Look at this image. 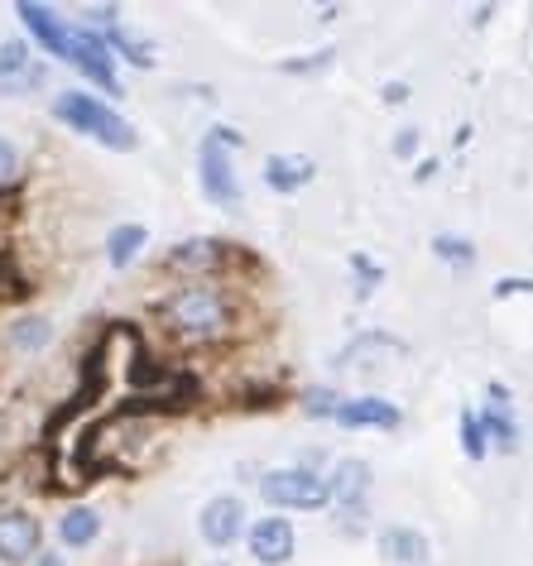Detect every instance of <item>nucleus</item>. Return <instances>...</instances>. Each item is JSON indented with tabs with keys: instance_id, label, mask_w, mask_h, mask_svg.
Masks as SVG:
<instances>
[{
	"instance_id": "f257e3e1",
	"label": "nucleus",
	"mask_w": 533,
	"mask_h": 566,
	"mask_svg": "<svg viewBox=\"0 0 533 566\" xmlns=\"http://www.w3.org/2000/svg\"><path fill=\"white\" fill-rule=\"evenodd\" d=\"M159 327L184 346H217L236 336V322H241V303L227 283L217 279H188L178 283L168 298L154 307Z\"/></svg>"
},
{
	"instance_id": "f03ea898",
	"label": "nucleus",
	"mask_w": 533,
	"mask_h": 566,
	"mask_svg": "<svg viewBox=\"0 0 533 566\" xmlns=\"http://www.w3.org/2000/svg\"><path fill=\"white\" fill-rule=\"evenodd\" d=\"M53 120L67 125V130H77V135H87V139H96V145L116 149V154H135L139 149L135 125L125 120L121 111H111L102 96H92V92H59L53 96Z\"/></svg>"
},
{
	"instance_id": "7ed1b4c3",
	"label": "nucleus",
	"mask_w": 533,
	"mask_h": 566,
	"mask_svg": "<svg viewBox=\"0 0 533 566\" xmlns=\"http://www.w3.org/2000/svg\"><path fill=\"white\" fill-rule=\"evenodd\" d=\"M245 145L241 130L231 125H212L198 145V188L212 207H241V182H236V164L231 154Z\"/></svg>"
},
{
	"instance_id": "20e7f679",
	"label": "nucleus",
	"mask_w": 533,
	"mask_h": 566,
	"mask_svg": "<svg viewBox=\"0 0 533 566\" xmlns=\"http://www.w3.org/2000/svg\"><path fill=\"white\" fill-rule=\"evenodd\" d=\"M260 500L274 514H284V509H327L332 490H327V475L307 471V465H284V471H270L260 480Z\"/></svg>"
},
{
	"instance_id": "39448f33",
	"label": "nucleus",
	"mask_w": 533,
	"mask_h": 566,
	"mask_svg": "<svg viewBox=\"0 0 533 566\" xmlns=\"http://www.w3.org/2000/svg\"><path fill=\"white\" fill-rule=\"evenodd\" d=\"M63 63H73L82 77L92 82V87H102L111 96H121V77H116V59H111V49H106V39L87 30V24H73L67 30V59Z\"/></svg>"
},
{
	"instance_id": "423d86ee",
	"label": "nucleus",
	"mask_w": 533,
	"mask_h": 566,
	"mask_svg": "<svg viewBox=\"0 0 533 566\" xmlns=\"http://www.w3.org/2000/svg\"><path fill=\"white\" fill-rule=\"evenodd\" d=\"M241 254L245 250L227 245V240L192 235V240H178V245L164 254V269H174V274H192V279H212L217 269H227L231 260H241Z\"/></svg>"
},
{
	"instance_id": "0eeeda50",
	"label": "nucleus",
	"mask_w": 533,
	"mask_h": 566,
	"mask_svg": "<svg viewBox=\"0 0 533 566\" xmlns=\"http://www.w3.org/2000/svg\"><path fill=\"white\" fill-rule=\"evenodd\" d=\"M198 533H202L207 547L227 552L236 537L245 533V500L241 494H212V500L202 504V514H198Z\"/></svg>"
},
{
	"instance_id": "6e6552de",
	"label": "nucleus",
	"mask_w": 533,
	"mask_h": 566,
	"mask_svg": "<svg viewBox=\"0 0 533 566\" xmlns=\"http://www.w3.org/2000/svg\"><path fill=\"white\" fill-rule=\"evenodd\" d=\"M370 475H375V471H370V461H360V457L336 461V471L327 475V490H332L336 514H342V518H356V528H360V514H366Z\"/></svg>"
},
{
	"instance_id": "1a4fd4ad",
	"label": "nucleus",
	"mask_w": 533,
	"mask_h": 566,
	"mask_svg": "<svg viewBox=\"0 0 533 566\" xmlns=\"http://www.w3.org/2000/svg\"><path fill=\"white\" fill-rule=\"evenodd\" d=\"M245 543H250V557L260 566H289L293 562V547H299V533L284 514H264L245 528Z\"/></svg>"
},
{
	"instance_id": "9d476101",
	"label": "nucleus",
	"mask_w": 533,
	"mask_h": 566,
	"mask_svg": "<svg viewBox=\"0 0 533 566\" xmlns=\"http://www.w3.org/2000/svg\"><path fill=\"white\" fill-rule=\"evenodd\" d=\"M44 547V523L24 509H6L0 514V562L6 566H30Z\"/></svg>"
},
{
	"instance_id": "9b49d317",
	"label": "nucleus",
	"mask_w": 533,
	"mask_h": 566,
	"mask_svg": "<svg viewBox=\"0 0 533 566\" xmlns=\"http://www.w3.org/2000/svg\"><path fill=\"white\" fill-rule=\"evenodd\" d=\"M15 15L24 20V30H30L34 44L49 49V59H67V30H73V24L59 20L49 6H39V0H20Z\"/></svg>"
},
{
	"instance_id": "f8f14e48",
	"label": "nucleus",
	"mask_w": 533,
	"mask_h": 566,
	"mask_svg": "<svg viewBox=\"0 0 533 566\" xmlns=\"http://www.w3.org/2000/svg\"><path fill=\"white\" fill-rule=\"evenodd\" d=\"M342 428H399L404 422V408L395 399H380V394H366V399H342L332 413Z\"/></svg>"
},
{
	"instance_id": "ddd939ff",
	"label": "nucleus",
	"mask_w": 533,
	"mask_h": 566,
	"mask_svg": "<svg viewBox=\"0 0 533 566\" xmlns=\"http://www.w3.org/2000/svg\"><path fill=\"white\" fill-rule=\"evenodd\" d=\"M317 178V164L307 159V154H270L264 159V188L270 192H303L307 182Z\"/></svg>"
},
{
	"instance_id": "4468645a",
	"label": "nucleus",
	"mask_w": 533,
	"mask_h": 566,
	"mask_svg": "<svg viewBox=\"0 0 533 566\" xmlns=\"http://www.w3.org/2000/svg\"><path fill=\"white\" fill-rule=\"evenodd\" d=\"M380 557L395 566H428L432 547L418 528H380Z\"/></svg>"
},
{
	"instance_id": "2eb2a0df",
	"label": "nucleus",
	"mask_w": 533,
	"mask_h": 566,
	"mask_svg": "<svg viewBox=\"0 0 533 566\" xmlns=\"http://www.w3.org/2000/svg\"><path fill=\"white\" fill-rule=\"evenodd\" d=\"M102 39H106L111 59H125L130 67H145V73H149V67L159 63V49H154L149 39H135L130 30H121V24H106V30H102Z\"/></svg>"
},
{
	"instance_id": "dca6fc26",
	"label": "nucleus",
	"mask_w": 533,
	"mask_h": 566,
	"mask_svg": "<svg viewBox=\"0 0 533 566\" xmlns=\"http://www.w3.org/2000/svg\"><path fill=\"white\" fill-rule=\"evenodd\" d=\"M145 245H149V226L125 221V226H116V231L106 235V264H111V269L135 264V260H139V250H145Z\"/></svg>"
},
{
	"instance_id": "f3484780",
	"label": "nucleus",
	"mask_w": 533,
	"mask_h": 566,
	"mask_svg": "<svg viewBox=\"0 0 533 566\" xmlns=\"http://www.w3.org/2000/svg\"><path fill=\"white\" fill-rule=\"evenodd\" d=\"M96 537H102V514L87 504H73L67 514L59 518V543L63 547H92Z\"/></svg>"
},
{
	"instance_id": "a211bd4d",
	"label": "nucleus",
	"mask_w": 533,
	"mask_h": 566,
	"mask_svg": "<svg viewBox=\"0 0 533 566\" xmlns=\"http://www.w3.org/2000/svg\"><path fill=\"white\" fill-rule=\"evenodd\" d=\"M475 418H481V428H485V442H495V447H504V451L519 447V422H514L510 408L490 403L485 413H475Z\"/></svg>"
},
{
	"instance_id": "6ab92c4d",
	"label": "nucleus",
	"mask_w": 533,
	"mask_h": 566,
	"mask_svg": "<svg viewBox=\"0 0 533 566\" xmlns=\"http://www.w3.org/2000/svg\"><path fill=\"white\" fill-rule=\"evenodd\" d=\"M53 342V322L49 317H20L10 327V346L15 350H44Z\"/></svg>"
},
{
	"instance_id": "aec40b11",
	"label": "nucleus",
	"mask_w": 533,
	"mask_h": 566,
	"mask_svg": "<svg viewBox=\"0 0 533 566\" xmlns=\"http://www.w3.org/2000/svg\"><path fill=\"white\" fill-rule=\"evenodd\" d=\"M432 254H438L442 264H452V269L475 264V245L467 235H432Z\"/></svg>"
},
{
	"instance_id": "412c9836",
	"label": "nucleus",
	"mask_w": 533,
	"mask_h": 566,
	"mask_svg": "<svg viewBox=\"0 0 533 566\" xmlns=\"http://www.w3.org/2000/svg\"><path fill=\"white\" fill-rule=\"evenodd\" d=\"M457 437H461V451H467V457H471V461H485V451H490V442H485V428H481V418H475V413H471V408H467V413H461V418H457Z\"/></svg>"
},
{
	"instance_id": "4be33fe9",
	"label": "nucleus",
	"mask_w": 533,
	"mask_h": 566,
	"mask_svg": "<svg viewBox=\"0 0 533 566\" xmlns=\"http://www.w3.org/2000/svg\"><path fill=\"white\" fill-rule=\"evenodd\" d=\"M30 283L20 279V264H15V250H0V298H30Z\"/></svg>"
},
{
	"instance_id": "5701e85b",
	"label": "nucleus",
	"mask_w": 533,
	"mask_h": 566,
	"mask_svg": "<svg viewBox=\"0 0 533 566\" xmlns=\"http://www.w3.org/2000/svg\"><path fill=\"white\" fill-rule=\"evenodd\" d=\"M336 403H342V394H336V389H307L303 394V413L307 418H332Z\"/></svg>"
},
{
	"instance_id": "b1692460",
	"label": "nucleus",
	"mask_w": 533,
	"mask_h": 566,
	"mask_svg": "<svg viewBox=\"0 0 533 566\" xmlns=\"http://www.w3.org/2000/svg\"><path fill=\"white\" fill-rule=\"evenodd\" d=\"M351 269H356V274H360V289H356V298H360V303H366V298H370V293H375V283H380V279H385V269H380V264H375V260H366V254H351Z\"/></svg>"
},
{
	"instance_id": "393cba45",
	"label": "nucleus",
	"mask_w": 533,
	"mask_h": 566,
	"mask_svg": "<svg viewBox=\"0 0 533 566\" xmlns=\"http://www.w3.org/2000/svg\"><path fill=\"white\" fill-rule=\"evenodd\" d=\"M332 59H336V49L327 44L317 53H303V59H284L279 67H284V73H322V67H332Z\"/></svg>"
},
{
	"instance_id": "a878e982",
	"label": "nucleus",
	"mask_w": 533,
	"mask_h": 566,
	"mask_svg": "<svg viewBox=\"0 0 533 566\" xmlns=\"http://www.w3.org/2000/svg\"><path fill=\"white\" fill-rule=\"evenodd\" d=\"M15 178H20V149L0 135V188H15Z\"/></svg>"
},
{
	"instance_id": "bb28decb",
	"label": "nucleus",
	"mask_w": 533,
	"mask_h": 566,
	"mask_svg": "<svg viewBox=\"0 0 533 566\" xmlns=\"http://www.w3.org/2000/svg\"><path fill=\"white\" fill-rule=\"evenodd\" d=\"M514 293H533V279H495V289H490V298H514Z\"/></svg>"
},
{
	"instance_id": "cd10ccee",
	"label": "nucleus",
	"mask_w": 533,
	"mask_h": 566,
	"mask_svg": "<svg viewBox=\"0 0 533 566\" xmlns=\"http://www.w3.org/2000/svg\"><path fill=\"white\" fill-rule=\"evenodd\" d=\"M395 154H399V159H414V154H418V130H414V125L395 135Z\"/></svg>"
},
{
	"instance_id": "c85d7f7f",
	"label": "nucleus",
	"mask_w": 533,
	"mask_h": 566,
	"mask_svg": "<svg viewBox=\"0 0 533 566\" xmlns=\"http://www.w3.org/2000/svg\"><path fill=\"white\" fill-rule=\"evenodd\" d=\"M380 96H385L389 106H404V102H409V87H404V82H385Z\"/></svg>"
},
{
	"instance_id": "c756f323",
	"label": "nucleus",
	"mask_w": 533,
	"mask_h": 566,
	"mask_svg": "<svg viewBox=\"0 0 533 566\" xmlns=\"http://www.w3.org/2000/svg\"><path fill=\"white\" fill-rule=\"evenodd\" d=\"M432 174H438V159H418L414 164V182H428Z\"/></svg>"
},
{
	"instance_id": "7c9ffc66",
	"label": "nucleus",
	"mask_w": 533,
	"mask_h": 566,
	"mask_svg": "<svg viewBox=\"0 0 533 566\" xmlns=\"http://www.w3.org/2000/svg\"><path fill=\"white\" fill-rule=\"evenodd\" d=\"M30 566H63V557H59V552H39Z\"/></svg>"
},
{
	"instance_id": "2f4dec72",
	"label": "nucleus",
	"mask_w": 533,
	"mask_h": 566,
	"mask_svg": "<svg viewBox=\"0 0 533 566\" xmlns=\"http://www.w3.org/2000/svg\"><path fill=\"white\" fill-rule=\"evenodd\" d=\"M212 566H227V562H212Z\"/></svg>"
},
{
	"instance_id": "473e14b6",
	"label": "nucleus",
	"mask_w": 533,
	"mask_h": 566,
	"mask_svg": "<svg viewBox=\"0 0 533 566\" xmlns=\"http://www.w3.org/2000/svg\"><path fill=\"white\" fill-rule=\"evenodd\" d=\"M174 566H178V562H174Z\"/></svg>"
}]
</instances>
